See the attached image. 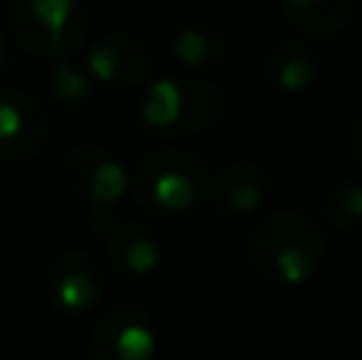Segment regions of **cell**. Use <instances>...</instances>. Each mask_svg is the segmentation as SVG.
Instances as JSON below:
<instances>
[{
  "label": "cell",
  "instance_id": "4fadbf2b",
  "mask_svg": "<svg viewBox=\"0 0 362 360\" xmlns=\"http://www.w3.org/2000/svg\"><path fill=\"white\" fill-rule=\"evenodd\" d=\"M283 16L305 38H334L353 23L359 0H280Z\"/></svg>",
  "mask_w": 362,
  "mask_h": 360
},
{
  "label": "cell",
  "instance_id": "ac0fdd59",
  "mask_svg": "<svg viewBox=\"0 0 362 360\" xmlns=\"http://www.w3.org/2000/svg\"><path fill=\"white\" fill-rule=\"evenodd\" d=\"M353 150H356V163H359V169H362V115H359V121H356V131H353Z\"/></svg>",
  "mask_w": 362,
  "mask_h": 360
},
{
  "label": "cell",
  "instance_id": "6da1fadb",
  "mask_svg": "<svg viewBox=\"0 0 362 360\" xmlns=\"http://www.w3.org/2000/svg\"><path fill=\"white\" fill-rule=\"evenodd\" d=\"M245 255L257 278L276 287L312 281L327 261V236L308 214L276 208L257 217L245 240Z\"/></svg>",
  "mask_w": 362,
  "mask_h": 360
},
{
  "label": "cell",
  "instance_id": "30bf717a",
  "mask_svg": "<svg viewBox=\"0 0 362 360\" xmlns=\"http://www.w3.org/2000/svg\"><path fill=\"white\" fill-rule=\"evenodd\" d=\"M51 137V118L29 89H0V159H32Z\"/></svg>",
  "mask_w": 362,
  "mask_h": 360
},
{
  "label": "cell",
  "instance_id": "5b68a950",
  "mask_svg": "<svg viewBox=\"0 0 362 360\" xmlns=\"http://www.w3.org/2000/svg\"><path fill=\"white\" fill-rule=\"evenodd\" d=\"M86 227L93 230L95 236L105 240V255L118 274H124V278H131V281H140L156 271L163 249H159L156 233H153L146 223L131 220V217H118L115 210L89 208Z\"/></svg>",
  "mask_w": 362,
  "mask_h": 360
},
{
  "label": "cell",
  "instance_id": "9c48e42d",
  "mask_svg": "<svg viewBox=\"0 0 362 360\" xmlns=\"http://www.w3.org/2000/svg\"><path fill=\"white\" fill-rule=\"evenodd\" d=\"M153 51L140 35L127 29H112L99 35L86 51V70L95 83L112 89H137L153 77Z\"/></svg>",
  "mask_w": 362,
  "mask_h": 360
},
{
  "label": "cell",
  "instance_id": "ba28073f",
  "mask_svg": "<svg viewBox=\"0 0 362 360\" xmlns=\"http://www.w3.org/2000/svg\"><path fill=\"white\" fill-rule=\"evenodd\" d=\"M108 271L102 265L99 255L89 249H67V252L54 255L48 265V281H45V293H48L51 306L57 313H86L105 297Z\"/></svg>",
  "mask_w": 362,
  "mask_h": 360
},
{
  "label": "cell",
  "instance_id": "8992f818",
  "mask_svg": "<svg viewBox=\"0 0 362 360\" xmlns=\"http://www.w3.org/2000/svg\"><path fill=\"white\" fill-rule=\"evenodd\" d=\"M67 185L95 210H115V204L131 189V172L108 147L83 144L64 157L61 163Z\"/></svg>",
  "mask_w": 362,
  "mask_h": 360
},
{
  "label": "cell",
  "instance_id": "3957f363",
  "mask_svg": "<svg viewBox=\"0 0 362 360\" xmlns=\"http://www.w3.org/2000/svg\"><path fill=\"white\" fill-rule=\"evenodd\" d=\"M213 169L191 150H153L137 163L131 191L144 210L156 217H178L194 210L210 195Z\"/></svg>",
  "mask_w": 362,
  "mask_h": 360
},
{
  "label": "cell",
  "instance_id": "8fae6325",
  "mask_svg": "<svg viewBox=\"0 0 362 360\" xmlns=\"http://www.w3.org/2000/svg\"><path fill=\"white\" fill-rule=\"evenodd\" d=\"M270 195V172L257 159L238 157L229 159L213 172L210 182V204L226 217L255 214Z\"/></svg>",
  "mask_w": 362,
  "mask_h": 360
},
{
  "label": "cell",
  "instance_id": "52a82bcc",
  "mask_svg": "<svg viewBox=\"0 0 362 360\" xmlns=\"http://www.w3.org/2000/svg\"><path fill=\"white\" fill-rule=\"evenodd\" d=\"M156 322L137 303H118L99 316L89 335V360H153Z\"/></svg>",
  "mask_w": 362,
  "mask_h": 360
},
{
  "label": "cell",
  "instance_id": "5bb4252c",
  "mask_svg": "<svg viewBox=\"0 0 362 360\" xmlns=\"http://www.w3.org/2000/svg\"><path fill=\"white\" fill-rule=\"evenodd\" d=\"M172 45V57L181 64L185 70H213L226 61V32L219 29L210 19H187L181 23L169 38Z\"/></svg>",
  "mask_w": 362,
  "mask_h": 360
},
{
  "label": "cell",
  "instance_id": "2e32d148",
  "mask_svg": "<svg viewBox=\"0 0 362 360\" xmlns=\"http://www.w3.org/2000/svg\"><path fill=\"white\" fill-rule=\"evenodd\" d=\"M48 93L64 112H83L93 106L95 96V80L89 77V70H80L70 61H54L48 74Z\"/></svg>",
  "mask_w": 362,
  "mask_h": 360
},
{
  "label": "cell",
  "instance_id": "7c38bea8",
  "mask_svg": "<svg viewBox=\"0 0 362 360\" xmlns=\"http://www.w3.org/2000/svg\"><path fill=\"white\" fill-rule=\"evenodd\" d=\"M264 80L276 89V93H305L318 77V57L302 38H280L274 48L264 55Z\"/></svg>",
  "mask_w": 362,
  "mask_h": 360
},
{
  "label": "cell",
  "instance_id": "e0dca14e",
  "mask_svg": "<svg viewBox=\"0 0 362 360\" xmlns=\"http://www.w3.org/2000/svg\"><path fill=\"white\" fill-rule=\"evenodd\" d=\"M10 61H13V55H10V45H6V38L0 35V77L10 70Z\"/></svg>",
  "mask_w": 362,
  "mask_h": 360
},
{
  "label": "cell",
  "instance_id": "9a60e30c",
  "mask_svg": "<svg viewBox=\"0 0 362 360\" xmlns=\"http://www.w3.org/2000/svg\"><path fill=\"white\" fill-rule=\"evenodd\" d=\"M321 217L337 233H362V182L359 179H337L321 195Z\"/></svg>",
  "mask_w": 362,
  "mask_h": 360
},
{
  "label": "cell",
  "instance_id": "d6986e66",
  "mask_svg": "<svg viewBox=\"0 0 362 360\" xmlns=\"http://www.w3.org/2000/svg\"><path fill=\"white\" fill-rule=\"evenodd\" d=\"M204 360H232V357H204Z\"/></svg>",
  "mask_w": 362,
  "mask_h": 360
},
{
  "label": "cell",
  "instance_id": "277c9868",
  "mask_svg": "<svg viewBox=\"0 0 362 360\" xmlns=\"http://www.w3.org/2000/svg\"><path fill=\"white\" fill-rule=\"evenodd\" d=\"M10 35L32 57L67 61L89 38V10L83 0H6Z\"/></svg>",
  "mask_w": 362,
  "mask_h": 360
},
{
  "label": "cell",
  "instance_id": "7a4b0ae2",
  "mask_svg": "<svg viewBox=\"0 0 362 360\" xmlns=\"http://www.w3.org/2000/svg\"><path fill=\"white\" fill-rule=\"evenodd\" d=\"M223 118V93L204 77H165L137 102V128L150 137L178 140L206 134Z\"/></svg>",
  "mask_w": 362,
  "mask_h": 360
}]
</instances>
